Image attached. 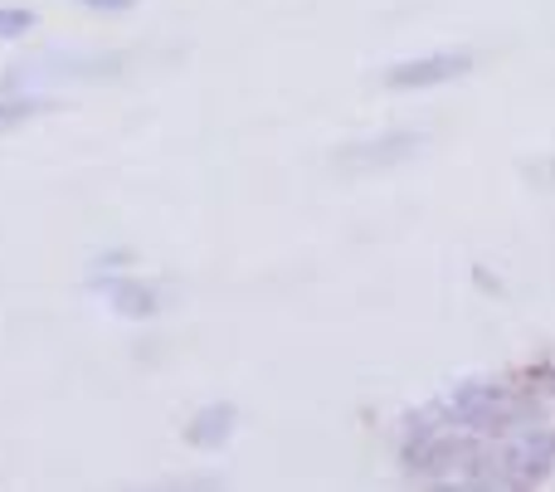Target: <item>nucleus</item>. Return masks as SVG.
I'll return each instance as SVG.
<instances>
[{"label": "nucleus", "instance_id": "5", "mask_svg": "<svg viewBox=\"0 0 555 492\" xmlns=\"http://www.w3.org/2000/svg\"><path fill=\"white\" fill-rule=\"evenodd\" d=\"M35 107H39L35 98H0V132H10L15 122H25Z\"/></svg>", "mask_w": 555, "mask_h": 492}, {"label": "nucleus", "instance_id": "6", "mask_svg": "<svg viewBox=\"0 0 555 492\" xmlns=\"http://www.w3.org/2000/svg\"><path fill=\"white\" fill-rule=\"evenodd\" d=\"M88 10H132L137 0H83Z\"/></svg>", "mask_w": 555, "mask_h": 492}, {"label": "nucleus", "instance_id": "1", "mask_svg": "<svg viewBox=\"0 0 555 492\" xmlns=\"http://www.w3.org/2000/svg\"><path fill=\"white\" fill-rule=\"evenodd\" d=\"M473 59L468 54H429V59H410V64H395L390 68V83L395 88H434V83H449V78L468 74Z\"/></svg>", "mask_w": 555, "mask_h": 492}, {"label": "nucleus", "instance_id": "4", "mask_svg": "<svg viewBox=\"0 0 555 492\" xmlns=\"http://www.w3.org/2000/svg\"><path fill=\"white\" fill-rule=\"evenodd\" d=\"M29 29H35L29 10H15V5L0 10V39H20V35H29Z\"/></svg>", "mask_w": 555, "mask_h": 492}, {"label": "nucleus", "instance_id": "3", "mask_svg": "<svg viewBox=\"0 0 555 492\" xmlns=\"http://www.w3.org/2000/svg\"><path fill=\"white\" fill-rule=\"evenodd\" d=\"M230 425H234V410L230 405H215V410H205V415H195L191 419V444H201V449H215V444H224L230 439Z\"/></svg>", "mask_w": 555, "mask_h": 492}, {"label": "nucleus", "instance_id": "2", "mask_svg": "<svg viewBox=\"0 0 555 492\" xmlns=\"http://www.w3.org/2000/svg\"><path fill=\"white\" fill-rule=\"evenodd\" d=\"M103 293L113 298V308L122 312V318H152V312H156V293L146 288V283L113 279V283H103Z\"/></svg>", "mask_w": 555, "mask_h": 492}]
</instances>
